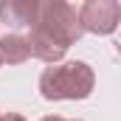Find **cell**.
I'll use <instances>...</instances> for the list:
<instances>
[{"label": "cell", "mask_w": 121, "mask_h": 121, "mask_svg": "<svg viewBox=\"0 0 121 121\" xmlns=\"http://www.w3.org/2000/svg\"><path fill=\"white\" fill-rule=\"evenodd\" d=\"M79 23H82V31H87V34L107 37L121 23V3H116V0H87L79 9Z\"/></svg>", "instance_id": "3957f363"}, {"label": "cell", "mask_w": 121, "mask_h": 121, "mask_svg": "<svg viewBox=\"0 0 121 121\" xmlns=\"http://www.w3.org/2000/svg\"><path fill=\"white\" fill-rule=\"evenodd\" d=\"M31 56V42L28 37L23 34H3L0 37V62H9V65H23Z\"/></svg>", "instance_id": "5b68a950"}, {"label": "cell", "mask_w": 121, "mask_h": 121, "mask_svg": "<svg viewBox=\"0 0 121 121\" xmlns=\"http://www.w3.org/2000/svg\"><path fill=\"white\" fill-rule=\"evenodd\" d=\"M0 121H26V118H23L20 113H3V116H0Z\"/></svg>", "instance_id": "8992f818"}, {"label": "cell", "mask_w": 121, "mask_h": 121, "mask_svg": "<svg viewBox=\"0 0 121 121\" xmlns=\"http://www.w3.org/2000/svg\"><path fill=\"white\" fill-rule=\"evenodd\" d=\"M73 121H82V118H73Z\"/></svg>", "instance_id": "ba28073f"}, {"label": "cell", "mask_w": 121, "mask_h": 121, "mask_svg": "<svg viewBox=\"0 0 121 121\" xmlns=\"http://www.w3.org/2000/svg\"><path fill=\"white\" fill-rule=\"evenodd\" d=\"M37 14H39V0H3L0 3V20L20 34L23 28H28L37 23Z\"/></svg>", "instance_id": "277c9868"}, {"label": "cell", "mask_w": 121, "mask_h": 121, "mask_svg": "<svg viewBox=\"0 0 121 121\" xmlns=\"http://www.w3.org/2000/svg\"><path fill=\"white\" fill-rule=\"evenodd\" d=\"M93 85H96V73L87 62H62L39 73V93L48 101L87 99L93 93Z\"/></svg>", "instance_id": "7a4b0ae2"}, {"label": "cell", "mask_w": 121, "mask_h": 121, "mask_svg": "<svg viewBox=\"0 0 121 121\" xmlns=\"http://www.w3.org/2000/svg\"><path fill=\"white\" fill-rule=\"evenodd\" d=\"M39 121H68V118H62V116H45V118H39Z\"/></svg>", "instance_id": "52a82bcc"}, {"label": "cell", "mask_w": 121, "mask_h": 121, "mask_svg": "<svg viewBox=\"0 0 121 121\" xmlns=\"http://www.w3.org/2000/svg\"><path fill=\"white\" fill-rule=\"evenodd\" d=\"M82 23H79V11L65 3V0H45L39 3V14L37 23L31 26L28 42H31V56L56 65L65 56V51L82 37Z\"/></svg>", "instance_id": "6da1fadb"}, {"label": "cell", "mask_w": 121, "mask_h": 121, "mask_svg": "<svg viewBox=\"0 0 121 121\" xmlns=\"http://www.w3.org/2000/svg\"><path fill=\"white\" fill-rule=\"evenodd\" d=\"M0 65H3V62H0Z\"/></svg>", "instance_id": "30bf717a"}, {"label": "cell", "mask_w": 121, "mask_h": 121, "mask_svg": "<svg viewBox=\"0 0 121 121\" xmlns=\"http://www.w3.org/2000/svg\"><path fill=\"white\" fill-rule=\"evenodd\" d=\"M0 116H3V113H0Z\"/></svg>", "instance_id": "9c48e42d"}]
</instances>
